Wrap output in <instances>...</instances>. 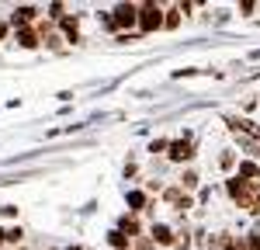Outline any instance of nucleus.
I'll list each match as a JSON object with an SVG mask.
<instances>
[{
    "label": "nucleus",
    "instance_id": "1",
    "mask_svg": "<svg viewBox=\"0 0 260 250\" xmlns=\"http://www.w3.org/2000/svg\"><path fill=\"white\" fill-rule=\"evenodd\" d=\"M136 24H139L142 35H149V32H160V28H163V7H156V4H142Z\"/></svg>",
    "mask_w": 260,
    "mask_h": 250
},
{
    "label": "nucleus",
    "instance_id": "2",
    "mask_svg": "<svg viewBox=\"0 0 260 250\" xmlns=\"http://www.w3.org/2000/svg\"><path fill=\"white\" fill-rule=\"evenodd\" d=\"M39 7L35 4H21V7H14L11 11V18H7V24H11V32H18V28H31L35 21H39Z\"/></svg>",
    "mask_w": 260,
    "mask_h": 250
},
{
    "label": "nucleus",
    "instance_id": "3",
    "mask_svg": "<svg viewBox=\"0 0 260 250\" xmlns=\"http://www.w3.org/2000/svg\"><path fill=\"white\" fill-rule=\"evenodd\" d=\"M56 28H59V39L62 42H73V45H77V42H83L80 39V14H66Z\"/></svg>",
    "mask_w": 260,
    "mask_h": 250
},
{
    "label": "nucleus",
    "instance_id": "4",
    "mask_svg": "<svg viewBox=\"0 0 260 250\" xmlns=\"http://www.w3.org/2000/svg\"><path fill=\"white\" fill-rule=\"evenodd\" d=\"M111 18H115V28H132L136 24V18H139V7L136 4H118L115 11H111Z\"/></svg>",
    "mask_w": 260,
    "mask_h": 250
},
{
    "label": "nucleus",
    "instance_id": "5",
    "mask_svg": "<svg viewBox=\"0 0 260 250\" xmlns=\"http://www.w3.org/2000/svg\"><path fill=\"white\" fill-rule=\"evenodd\" d=\"M11 42H14L18 49H24V52H31V49H39V45H42V39H39L35 28H18V32L11 35Z\"/></svg>",
    "mask_w": 260,
    "mask_h": 250
},
{
    "label": "nucleus",
    "instance_id": "6",
    "mask_svg": "<svg viewBox=\"0 0 260 250\" xmlns=\"http://www.w3.org/2000/svg\"><path fill=\"white\" fill-rule=\"evenodd\" d=\"M167 149H170V160H191V157H194V149H191V139H177V143H170L167 146Z\"/></svg>",
    "mask_w": 260,
    "mask_h": 250
},
{
    "label": "nucleus",
    "instance_id": "7",
    "mask_svg": "<svg viewBox=\"0 0 260 250\" xmlns=\"http://www.w3.org/2000/svg\"><path fill=\"white\" fill-rule=\"evenodd\" d=\"M118 233H125V236H128V240H136V236H142V226H139V219H136V215H121L118 219Z\"/></svg>",
    "mask_w": 260,
    "mask_h": 250
},
{
    "label": "nucleus",
    "instance_id": "8",
    "mask_svg": "<svg viewBox=\"0 0 260 250\" xmlns=\"http://www.w3.org/2000/svg\"><path fill=\"white\" fill-rule=\"evenodd\" d=\"M149 240H153V243H160V247H170V243H174V233H170V226L156 223V226L149 229Z\"/></svg>",
    "mask_w": 260,
    "mask_h": 250
},
{
    "label": "nucleus",
    "instance_id": "9",
    "mask_svg": "<svg viewBox=\"0 0 260 250\" xmlns=\"http://www.w3.org/2000/svg\"><path fill=\"white\" fill-rule=\"evenodd\" d=\"M108 243H111L115 250H128V247H132V240H128L125 233H118V229H111V233H108Z\"/></svg>",
    "mask_w": 260,
    "mask_h": 250
},
{
    "label": "nucleus",
    "instance_id": "10",
    "mask_svg": "<svg viewBox=\"0 0 260 250\" xmlns=\"http://www.w3.org/2000/svg\"><path fill=\"white\" fill-rule=\"evenodd\" d=\"M21 240H24V229H21V226H11V229H4V243H7V247H18Z\"/></svg>",
    "mask_w": 260,
    "mask_h": 250
},
{
    "label": "nucleus",
    "instance_id": "11",
    "mask_svg": "<svg viewBox=\"0 0 260 250\" xmlns=\"http://www.w3.org/2000/svg\"><path fill=\"white\" fill-rule=\"evenodd\" d=\"M45 14H49L52 24H59V21L66 18V4H49V7H45Z\"/></svg>",
    "mask_w": 260,
    "mask_h": 250
},
{
    "label": "nucleus",
    "instance_id": "12",
    "mask_svg": "<svg viewBox=\"0 0 260 250\" xmlns=\"http://www.w3.org/2000/svg\"><path fill=\"white\" fill-rule=\"evenodd\" d=\"M42 45H45V49H52V52H62V39H59V32H49V35L42 39Z\"/></svg>",
    "mask_w": 260,
    "mask_h": 250
},
{
    "label": "nucleus",
    "instance_id": "13",
    "mask_svg": "<svg viewBox=\"0 0 260 250\" xmlns=\"http://www.w3.org/2000/svg\"><path fill=\"white\" fill-rule=\"evenodd\" d=\"M167 18H163V28H177L180 24V7H170V11H163Z\"/></svg>",
    "mask_w": 260,
    "mask_h": 250
},
{
    "label": "nucleus",
    "instance_id": "14",
    "mask_svg": "<svg viewBox=\"0 0 260 250\" xmlns=\"http://www.w3.org/2000/svg\"><path fill=\"white\" fill-rule=\"evenodd\" d=\"M128 205H132V215H136V212L146 205V195H142V191H128Z\"/></svg>",
    "mask_w": 260,
    "mask_h": 250
},
{
    "label": "nucleus",
    "instance_id": "15",
    "mask_svg": "<svg viewBox=\"0 0 260 250\" xmlns=\"http://www.w3.org/2000/svg\"><path fill=\"white\" fill-rule=\"evenodd\" d=\"M153 247H156V243L142 233V236H136V240H132V247H128V250H153Z\"/></svg>",
    "mask_w": 260,
    "mask_h": 250
},
{
    "label": "nucleus",
    "instance_id": "16",
    "mask_svg": "<svg viewBox=\"0 0 260 250\" xmlns=\"http://www.w3.org/2000/svg\"><path fill=\"white\" fill-rule=\"evenodd\" d=\"M98 21H101V28H108V32H118V28H115V18H111V11H101Z\"/></svg>",
    "mask_w": 260,
    "mask_h": 250
},
{
    "label": "nucleus",
    "instance_id": "17",
    "mask_svg": "<svg viewBox=\"0 0 260 250\" xmlns=\"http://www.w3.org/2000/svg\"><path fill=\"white\" fill-rule=\"evenodd\" d=\"M194 184H198V174H194V170H187V174L180 177V191H184V188H194Z\"/></svg>",
    "mask_w": 260,
    "mask_h": 250
},
{
    "label": "nucleus",
    "instance_id": "18",
    "mask_svg": "<svg viewBox=\"0 0 260 250\" xmlns=\"http://www.w3.org/2000/svg\"><path fill=\"white\" fill-rule=\"evenodd\" d=\"M219 164L225 167V170H229V167L236 164V157H233V149H225V153H222V157H219Z\"/></svg>",
    "mask_w": 260,
    "mask_h": 250
},
{
    "label": "nucleus",
    "instance_id": "19",
    "mask_svg": "<svg viewBox=\"0 0 260 250\" xmlns=\"http://www.w3.org/2000/svg\"><path fill=\"white\" fill-rule=\"evenodd\" d=\"M167 139H153V143H149V153H163V149H167Z\"/></svg>",
    "mask_w": 260,
    "mask_h": 250
},
{
    "label": "nucleus",
    "instance_id": "20",
    "mask_svg": "<svg viewBox=\"0 0 260 250\" xmlns=\"http://www.w3.org/2000/svg\"><path fill=\"white\" fill-rule=\"evenodd\" d=\"M11 35H14V32H11V24H7V21H0V42H11Z\"/></svg>",
    "mask_w": 260,
    "mask_h": 250
},
{
    "label": "nucleus",
    "instance_id": "21",
    "mask_svg": "<svg viewBox=\"0 0 260 250\" xmlns=\"http://www.w3.org/2000/svg\"><path fill=\"white\" fill-rule=\"evenodd\" d=\"M0 212H4V219H18V212H21V208H18V205H4Z\"/></svg>",
    "mask_w": 260,
    "mask_h": 250
},
{
    "label": "nucleus",
    "instance_id": "22",
    "mask_svg": "<svg viewBox=\"0 0 260 250\" xmlns=\"http://www.w3.org/2000/svg\"><path fill=\"white\" fill-rule=\"evenodd\" d=\"M0 247H4V226H0Z\"/></svg>",
    "mask_w": 260,
    "mask_h": 250
},
{
    "label": "nucleus",
    "instance_id": "23",
    "mask_svg": "<svg viewBox=\"0 0 260 250\" xmlns=\"http://www.w3.org/2000/svg\"><path fill=\"white\" fill-rule=\"evenodd\" d=\"M66 250H80V247H77V243H73V247H66Z\"/></svg>",
    "mask_w": 260,
    "mask_h": 250
},
{
    "label": "nucleus",
    "instance_id": "24",
    "mask_svg": "<svg viewBox=\"0 0 260 250\" xmlns=\"http://www.w3.org/2000/svg\"><path fill=\"white\" fill-rule=\"evenodd\" d=\"M257 177H260V170H257ZM257 184H260V181H257Z\"/></svg>",
    "mask_w": 260,
    "mask_h": 250
}]
</instances>
